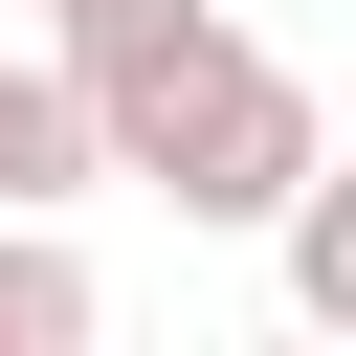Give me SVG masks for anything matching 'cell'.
Wrapping results in <instances>:
<instances>
[{"mask_svg":"<svg viewBox=\"0 0 356 356\" xmlns=\"http://www.w3.org/2000/svg\"><path fill=\"white\" fill-rule=\"evenodd\" d=\"M111 156H89V89L67 67H0V222H67Z\"/></svg>","mask_w":356,"mask_h":356,"instance_id":"cell-3","label":"cell"},{"mask_svg":"<svg viewBox=\"0 0 356 356\" xmlns=\"http://www.w3.org/2000/svg\"><path fill=\"white\" fill-rule=\"evenodd\" d=\"M312 156H334V111H312V89L267 67V44H222V67H200V111H178V134L134 156V178H156L178 222H245V245H267V200H289Z\"/></svg>","mask_w":356,"mask_h":356,"instance_id":"cell-1","label":"cell"},{"mask_svg":"<svg viewBox=\"0 0 356 356\" xmlns=\"http://www.w3.org/2000/svg\"><path fill=\"white\" fill-rule=\"evenodd\" d=\"M267 267H289V312H312V334H356V156H312V178L267 200Z\"/></svg>","mask_w":356,"mask_h":356,"instance_id":"cell-4","label":"cell"},{"mask_svg":"<svg viewBox=\"0 0 356 356\" xmlns=\"http://www.w3.org/2000/svg\"><path fill=\"white\" fill-rule=\"evenodd\" d=\"M222 44H245L222 0H44V67L89 89V156H111V178L200 111V67H222Z\"/></svg>","mask_w":356,"mask_h":356,"instance_id":"cell-2","label":"cell"},{"mask_svg":"<svg viewBox=\"0 0 356 356\" xmlns=\"http://www.w3.org/2000/svg\"><path fill=\"white\" fill-rule=\"evenodd\" d=\"M89 312H111L89 245H67V222H0V356H89Z\"/></svg>","mask_w":356,"mask_h":356,"instance_id":"cell-5","label":"cell"}]
</instances>
